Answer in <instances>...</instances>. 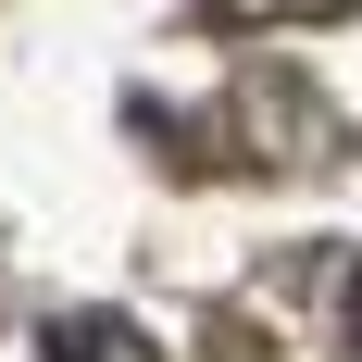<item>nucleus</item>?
<instances>
[{"instance_id": "1", "label": "nucleus", "mask_w": 362, "mask_h": 362, "mask_svg": "<svg viewBox=\"0 0 362 362\" xmlns=\"http://www.w3.org/2000/svg\"><path fill=\"white\" fill-rule=\"evenodd\" d=\"M50 362H163V350H150L125 313H63V325H50Z\"/></svg>"}, {"instance_id": "2", "label": "nucleus", "mask_w": 362, "mask_h": 362, "mask_svg": "<svg viewBox=\"0 0 362 362\" xmlns=\"http://www.w3.org/2000/svg\"><path fill=\"white\" fill-rule=\"evenodd\" d=\"M337 325H350V350H362V262H350V300H337Z\"/></svg>"}]
</instances>
